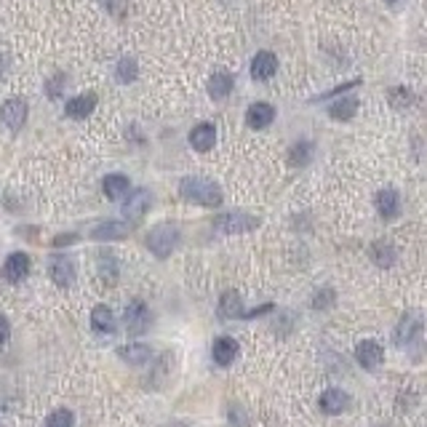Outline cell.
<instances>
[{
  "label": "cell",
  "mask_w": 427,
  "mask_h": 427,
  "mask_svg": "<svg viewBox=\"0 0 427 427\" xmlns=\"http://www.w3.org/2000/svg\"><path fill=\"white\" fill-rule=\"evenodd\" d=\"M134 77H136V65H134L131 59H123L121 65H118V80H121V83H129Z\"/></svg>",
  "instance_id": "83f0119b"
},
{
  "label": "cell",
  "mask_w": 427,
  "mask_h": 427,
  "mask_svg": "<svg viewBox=\"0 0 427 427\" xmlns=\"http://www.w3.org/2000/svg\"><path fill=\"white\" fill-rule=\"evenodd\" d=\"M355 361L361 363L363 369H369V372H374V369H379V363L384 361V350L377 345V342L366 340L361 342L358 347H355Z\"/></svg>",
  "instance_id": "9c48e42d"
},
{
  "label": "cell",
  "mask_w": 427,
  "mask_h": 427,
  "mask_svg": "<svg viewBox=\"0 0 427 427\" xmlns=\"http://www.w3.org/2000/svg\"><path fill=\"white\" fill-rule=\"evenodd\" d=\"M387 3H395V0H387Z\"/></svg>",
  "instance_id": "1f68e13d"
},
{
  "label": "cell",
  "mask_w": 427,
  "mask_h": 427,
  "mask_svg": "<svg viewBox=\"0 0 427 427\" xmlns=\"http://www.w3.org/2000/svg\"><path fill=\"white\" fill-rule=\"evenodd\" d=\"M150 320H153V315H150V310H147L142 299H131L126 305V310H123V323H126L129 334H134V337H139V334L150 329Z\"/></svg>",
  "instance_id": "277c9868"
},
{
  "label": "cell",
  "mask_w": 427,
  "mask_h": 427,
  "mask_svg": "<svg viewBox=\"0 0 427 427\" xmlns=\"http://www.w3.org/2000/svg\"><path fill=\"white\" fill-rule=\"evenodd\" d=\"M94 107H97V94H80V97L70 99L65 104V112L70 115V118H86V115H91L94 112Z\"/></svg>",
  "instance_id": "2e32d148"
},
{
  "label": "cell",
  "mask_w": 427,
  "mask_h": 427,
  "mask_svg": "<svg viewBox=\"0 0 427 427\" xmlns=\"http://www.w3.org/2000/svg\"><path fill=\"white\" fill-rule=\"evenodd\" d=\"M179 195L185 198L187 203H198V206L206 208H214L222 203L220 185H214L206 176H185L179 182Z\"/></svg>",
  "instance_id": "6da1fadb"
},
{
  "label": "cell",
  "mask_w": 427,
  "mask_h": 427,
  "mask_svg": "<svg viewBox=\"0 0 427 427\" xmlns=\"http://www.w3.org/2000/svg\"><path fill=\"white\" fill-rule=\"evenodd\" d=\"M150 203H153V195H150V193H147V190H134L131 195H129V200H126V203H123V217H126V220H142L144 214H147V211H150Z\"/></svg>",
  "instance_id": "ba28073f"
},
{
  "label": "cell",
  "mask_w": 427,
  "mask_h": 427,
  "mask_svg": "<svg viewBox=\"0 0 427 427\" xmlns=\"http://www.w3.org/2000/svg\"><path fill=\"white\" fill-rule=\"evenodd\" d=\"M27 275H30V256L24 252L9 254V259L3 264V278L9 283H22Z\"/></svg>",
  "instance_id": "8992f818"
},
{
  "label": "cell",
  "mask_w": 427,
  "mask_h": 427,
  "mask_svg": "<svg viewBox=\"0 0 427 427\" xmlns=\"http://www.w3.org/2000/svg\"><path fill=\"white\" fill-rule=\"evenodd\" d=\"M118 355H121L126 363H134V366H142V363L150 361L153 350L147 345H126V347H118Z\"/></svg>",
  "instance_id": "44dd1931"
},
{
  "label": "cell",
  "mask_w": 427,
  "mask_h": 427,
  "mask_svg": "<svg viewBox=\"0 0 427 427\" xmlns=\"http://www.w3.org/2000/svg\"><path fill=\"white\" fill-rule=\"evenodd\" d=\"M355 86H361V80H350V83H342V86L331 88V91H326V94H320V97H315L313 102H320V99H331V97H337V94H342V91H347V88H355Z\"/></svg>",
  "instance_id": "f1b7e54d"
},
{
  "label": "cell",
  "mask_w": 427,
  "mask_h": 427,
  "mask_svg": "<svg viewBox=\"0 0 427 427\" xmlns=\"http://www.w3.org/2000/svg\"><path fill=\"white\" fill-rule=\"evenodd\" d=\"M372 256H374V262L379 264V267H390V264L395 262V249L390 246V243L377 241V243H374V249H372Z\"/></svg>",
  "instance_id": "d4e9b609"
},
{
  "label": "cell",
  "mask_w": 427,
  "mask_h": 427,
  "mask_svg": "<svg viewBox=\"0 0 427 427\" xmlns=\"http://www.w3.org/2000/svg\"><path fill=\"white\" fill-rule=\"evenodd\" d=\"M0 121L6 123L11 131H19L27 121V102L24 99H9L3 107H0Z\"/></svg>",
  "instance_id": "52a82bcc"
},
{
  "label": "cell",
  "mask_w": 427,
  "mask_h": 427,
  "mask_svg": "<svg viewBox=\"0 0 427 427\" xmlns=\"http://www.w3.org/2000/svg\"><path fill=\"white\" fill-rule=\"evenodd\" d=\"M259 225V220L254 214H246V211H230V214H220L214 220V227L225 235H241V232H252L254 227Z\"/></svg>",
  "instance_id": "3957f363"
},
{
  "label": "cell",
  "mask_w": 427,
  "mask_h": 427,
  "mask_svg": "<svg viewBox=\"0 0 427 427\" xmlns=\"http://www.w3.org/2000/svg\"><path fill=\"white\" fill-rule=\"evenodd\" d=\"M77 241L75 232H70V235H59V238H54V246L56 249H62V246H72V243Z\"/></svg>",
  "instance_id": "4dcf8cb0"
},
{
  "label": "cell",
  "mask_w": 427,
  "mask_h": 427,
  "mask_svg": "<svg viewBox=\"0 0 427 427\" xmlns=\"http://www.w3.org/2000/svg\"><path fill=\"white\" fill-rule=\"evenodd\" d=\"M310 153H313V147L307 142H299L291 147V158L288 161H291V166H305L310 161Z\"/></svg>",
  "instance_id": "4316f807"
},
{
  "label": "cell",
  "mask_w": 427,
  "mask_h": 427,
  "mask_svg": "<svg viewBox=\"0 0 427 427\" xmlns=\"http://www.w3.org/2000/svg\"><path fill=\"white\" fill-rule=\"evenodd\" d=\"M355 112H358V99L355 97H345L329 107V115L334 121H350Z\"/></svg>",
  "instance_id": "603a6c76"
},
{
  "label": "cell",
  "mask_w": 427,
  "mask_h": 427,
  "mask_svg": "<svg viewBox=\"0 0 427 427\" xmlns=\"http://www.w3.org/2000/svg\"><path fill=\"white\" fill-rule=\"evenodd\" d=\"M232 86H235V80L230 72H214L208 80V94H211V99H225L230 97Z\"/></svg>",
  "instance_id": "ffe728a7"
},
{
  "label": "cell",
  "mask_w": 427,
  "mask_h": 427,
  "mask_svg": "<svg viewBox=\"0 0 427 427\" xmlns=\"http://www.w3.org/2000/svg\"><path fill=\"white\" fill-rule=\"evenodd\" d=\"M190 144H193V150H198V153L214 150V144H217V129H214V123H198L195 129L190 131Z\"/></svg>",
  "instance_id": "30bf717a"
},
{
  "label": "cell",
  "mask_w": 427,
  "mask_h": 427,
  "mask_svg": "<svg viewBox=\"0 0 427 427\" xmlns=\"http://www.w3.org/2000/svg\"><path fill=\"white\" fill-rule=\"evenodd\" d=\"M102 190H104V195L110 198V200H121V198L129 195V176H123V174L104 176Z\"/></svg>",
  "instance_id": "d6986e66"
},
{
  "label": "cell",
  "mask_w": 427,
  "mask_h": 427,
  "mask_svg": "<svg viewBox=\"0 0 427 427\" xmlns=\"http://www.w3.org/2000/svg\"><path fill=\"white\" fill-rule=\"evenodd\" d=\"M91 326L94 331L99 334H115V315H112V310L107 305H97L94 307V313H91Z\"/></svg>",
  "instance_id": "e0dca14e"
},
{
  "label": "cell",
  "mask_w": 427,
  "mask_h": 427,
  "mask_svg": "<svg viewBox=\"0 0 427 427\" xmlns=\"http://www.w3.org/2000/svg\"><path fill=\"white\" fill-rule=\"evenodd\" d=\"M211 355H214V361L220 363V366H230L235 361V355H238V342L232 340V337H220V340H214Z\"/></svg>",
  "instance_id": "9a60e30c"
},
{
  "label": "cell",
  "mask_w": 427,
  "mask_h": 427,
  "mask_svg": "<svg viewBox=\"0 0 427 427\" xmlns=\"http://www.w3.org/2000/svg\"><path fill=\"white\" fill-rule=\"evenodd\" d=\"M320 411H326V414H340L345 411V406H347V395L342 393L340 387H329L326 393L320 395Z\"/></svg>",
  "instance_id": "ac0fdd59"
},
{
  "label": "cell",
  "mask_w": 427,
  "mask_h": 427,
  "mask_svg": "<svg viewBox=\"0 0 427 427\" xmlns=\"http://www.w3.org/2000/svg\"><path fill=\"white\" fill-rule=\"evenodd\" d=\"M72 425H75V416H72L70 409H59V411L48 414V419H45V427H72Z\"/></svg>",
  "instance_id": "484cf974"
},
{
  "label": "cell",
  "mask_w": 427,
  "mask_h": 427,
  "mask_svg": "<svg viewBox=\"0 0 427 427\" xmlns=\"http://www.w3.org/2000/svg\"><path fill=\"white\" fill-rule=\"evenodd\" d=\"M48 275H51V281H54L56 286H62V288L72 286L77 278L75 259H70L65 254H54V256L48 259Z\"/></svg>",
  "instance_id": "5b68a950"
},
{
  "label": "cell",
  "mask_w": 427,
  "mask_h": 427,
  "mask_svg": "<svg viewBox=\"0 0 427 427\" xmlns=\"http://www.w3.org/2000/svg\"><path fill=\"white\" fill-rule=\"evenodd\" d=\"M179 241H182V232H179L176 225H158V227H153L150 235H147V249H150L158 259H166V256H171V252L179 246Z\"/></svg>",
  "instance_id": "7a4b0ae2"
},
{
  "label": "cell",
  "mask_w": 427,
  "mask_h": 427,
  "mask_svg": "<svg viewBox=\"0 0 427 427\" xmlns=\"http://www.w3.org/2000/svg\"><path fill=\"white\" fill-rule=\"evenodd\" d=\"M129 232H131V227H129L126 222L107 220L91 230V238H94V241H121V238H126Z\"/></svg>",
  "instance_id": "7c38bea8"
},
{
  "label": "cell",
  "mask_w": 427,
  "mask_h": 427,
  "mask_svg": "<svg viewBox=\"0 0 427 427\" xmlns=\"http://www.w3.org/2000/svg\"><path fill=\"white\" fill-rule=\"evenodd\" d=\"M419 329H422V326H419V318L409 313V315L401 318V326H398V331H395V342H398V345L411 342L416 334H419Z\"/></svg>",
  "instance_id": "7402d4cb"
},
{
  "label": "cell",
  "mask_w": 427,
  "mask_h": 427,
  "mask_svg": "<svg viewBox=\"0 0 427 427\" xmlns=\"http://www.w3.org/2000/svg\"><path fill=\"white\" fill-rule=\"evenodd\" d=\"M220 313H222L225 318H243L241 294H235V291H227V294H222V299H220Z\"/></svg>",
  "instance_id": "cb8c5ba5"
},
{
  "label": "cell",
  "mask_w": 427,
  "mask_h": 427,
  "mask_svg": "<svg viewBox=\"0 0 427 427\" xmlns=\"http://www.w3.org/2000/svg\"><path fill=\"white\" fill-rule=\"evenodd\" d=\"M275 121V107L273 104H267V102H254L252 107L246 110V123H249V129H267L270 123Z\"/></svg>",
  "instance_id": "8fae6325"
},
{
  "label": "cell",
  "mask_w": 427,
  "mask_h": 427,
  "mask_svg": "<svg viewBox=\"0 0 427 427\" xmlns=\"http://www.w3.org/2000/svg\"><path fill=\"white\" fill-rule=\"evenodd\" d=\"M377 211H379V217L382 220H395L398 214H401V198L395 190H379L377 193Z\"/></svg>",
  "instance_id": "5bb4252c"
},
{
  "label": "cell",
  "mask_w": 427,
  "mask_h": 427,
  "mask_svg": "<svg viewBox=\"0 0 427 427\" xmlns=\"http://www.w3.org/2000/svg\"><path fill=\"white\" fill-rule=\"evenodd\" d=\"M278 72V59L273 51H259L252 59V77L254 80H270Z\"/></svg>",
  "instance_id": "4fadbf2b"
},
{
  "label": "cell",
  "mask_w": 427,
  "mask_h": 427,
  "mask_svg": "<svg viewBox=\"0 0 427 427\" xmlns=\"http://www.w3.org/2000/svg\"><path fill=\"white\" fill-rule=\"evenodd\" d=\"M11 337V323H9V318L0 315V345Z\"/></svg>",
  "instance_id": "f546056e"
}]
</instances>
